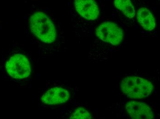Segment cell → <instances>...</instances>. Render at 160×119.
I'll list each match as a JSON object with an SVG mask.
<instances>
[{"label":"cell","instance_id":"6da1fadb","mask_svg":"<svg viewBox=\"0 0 160 119\" xmlns=\"http://www.w3.org/2000/svg\"><path fill=\"white\" fill-rule=\"evenodd\" d=\"M31 31L42 42L50 43L54 42L57 38L54 24L43 12L38 11L31 16L30 21Z\"/></svg>","mask_w":160,"mask_h":119},{"label":"cell","instance_id":"7a4b0ae2","mask_svg":"<svg viewBox=\"0 0 160 119\" xmlns=\"http://www.w3.org/2000/svg\"><path fill=\"white\" fill-rule=\"evenodd\" d=\"M121 89L126 96L133 99H142L149 96L153 90V85L149 80L135 76L124 78Z\"/></svg>","mask_w":160,"mask_h":119},{"label":"cell","instance_id":"3957f363","mask_svg":"<svg viewBox=\"0 0 160 119\" xmlns=\"http://www.w3.org/2000/svg\"><path fill=\"white\" fill-rule=\"evenodd\" d=\"M5 68L8 75L14 79L27 78L32 71L29 60L21 54L12 56L7 62Z\"/></svg>","mask_w":160,"mask_h":119},{"label":"cell","instance_id":"277c9868","mask_svg":"<svg viewBox=\"0 0 160 119\" xmlns=\"http://www.w3.org/2000/svg\"><path fill=\"white\" fill-rule=\"evenodd\" d=\"M96 31L97 36L98 38L112 45H118L123 38L122 30L113 22L102 23L97 28Z\"/></svg>","mask_w":160,"mask_h":119},{"label":"cell","instance_id":"5b68a950","mask_svg":"<svg viewBox=\"0 0 160 119\" xmlns=\"http://www.w3.org/2000/svg\"><path fill=\"white\" fill-rule=\"evenodd\" d=\"M70 97V93L66 89L55 87L47 90L42 95L41 100L43 104L54 105L67 102Z\"/></svg>","mask_w":160,"mask_h":119},{"label":"cell","instance_id":"8992f818","mask_svg":"<svg viewBox=\"0 0 160 119\" xmlns=\"http://www.w3.org/2000/svg\"><path fill=\"white\" fill-rule=\"evenodd\" d=\"M126 108L132 119H154L152 109L144 103L130 101Z\"/></svg>","mask_w":160,"mask_h":119},{"label":"cell","instance_id":"52a82bcc","mask_svg":"<svg viewBox=\"0 0 160 119\" xmlns=\"http://www.w3.org/2000/svg\"><path fill=\"white\" fill-rule=\"evenodd\" d=\"M76 10L85 19L94 20L98 17L99 8L96 2L92 0H77L75 1Z\"/></svg>","mask_w":160,"mask_h":119},{"label":"cell","instance_id":"ba28073f","mask_svg":"<svg viewBox=\"0 0 160 119\" xmlns=\"http://www.w3.org/2000/svg\"><path fill=\"white\" fill-rule=\"evenodd\" d=\"M138 21L144 30L152 31L156 28V20L154 15L148 8L141 7L137 13Z\"/></svg>","mask_w":160,"mask_h":119},{"label":"cell","instance_id":"9c48e42d","mask_svg":"<svg viewBox=\"0 0 160 119\" xmlns=\"http://www.w3.org/2000/svg\"><path fill=\"white\" fill-rule=\"evenodd\" d=\"M115 6L129 18L135 16V10L132 3L128 0H116L114 1Z\"/></svg>","mask_w":160,"mask_h":119},{"label":"cell","instance_id":"30bf717a","mask_svg":"<svg viewBox=\"0 0 160 119\" xmlns=\"http://www.w3.org/2000/svg\"><path fill=\"white\" fill-rule=\"evenodd\" d=\"M68 119H92V117L87 110L83 107H79L74 110Z\"/></svg>","mask_w":160,"mask_h":119}]
</instances>
